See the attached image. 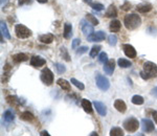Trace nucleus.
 Segmentation results:
<instances>
[{
  "label": "nucleus",
  "instance_id": "nucleus-1",
  "mask_svg": "<svg viewBox=\"0 0 157 136\" xmlns=\"http://www.w3.org/2000/svg\"><path fill=\"white\" fill-rule=\"evenodd\" d=\"M124 24H125L126 28L129 29V31H134V29H136L137 27L140 26L141 19L136 14H129L125 16Z\"/></svg>",
  "mask_w": 157,
  "mask_h": 136
},
{
  "label": "nucleus",
  "instance_id": "nucleus-2",
  "mask_svg": "<svg viewBox=\"0 0 157 136\" xmlns=\"http://www.w3.org/2000/svg\"><path fill=\"white\" fill-rule=\"evenodd\" d=\"M15 35L19 39H26L32 36V31L23 24H17L15 26Z\"/></svg>",
  "mask_w": 157,
  "mask_h": 136
},
{
  "label": "nucleus",
  "instance_id": "nucleus-3",
  "mask_svg": "<svg viewBox=\"0 0 157 136\" xmlns=\"http://www.w3.org/2000/svg\"><path fill=\"white\" fill-rule=\"evenodd\" d=\"M40 79H41V81L46 86H50L54 83V74H52V71L49 68L46 67L44 69H42Z\"/></svg>",
  "mask_w": 157,
  "mask_h": 136
},
{
  "label": "nucleus",
  "instance_id": "nucleus-4",
  "mask_svg": "<svg viewBox=\"0 0 157 136\" xmlns=\"http://www.w3.org/2000/svg\"><path fill=\"white\" fill-rule=\"evenodd\" d=\"M145 74L148 75L149 79L157 77V65L153 62H145L144 63V70Z\"/></svg>",
  "mask_w": 157,
  "mask_h": 136
},
{
  "label": "nucleus",
  "instance_id": "nucleus-5",
  "mask_svg": "<svg viewBox=\"0 0 157 136\" xmlns=\"http://www.w3.org/2000/svg\"><path fill=\"white\" fill-rule=\"evenodd\" d=\"M124 128H125L128 132H136L139 128V123L136 118L129 117L124 122Z\"/></svg>",
  "mask_w": 157,
  "mask_h": 136
},
{
  "label": "nucleus",
  "instance_id": "nucleus-6",
  "mask_svg": "<svg viewBox=\"0 0 157 136\" xmlns=\"http://www.w3.org/2000/svg\"><path fill=\"white\" fill-rule=\"evenodd\" d=\"M95 82H97V86L100 88L102 91H107L110 87V83H109V80L104 75L98 74L97 77H95Z\"/></svg>",
  "mask_w": 157,
  "mask_h": 136
},
{
  "label": "nucleus",
  "instance_id": "nucleus-7",
  "mask_svg": "<svg viewBox=\"0 0 157 136\" xmlns=\"http://www.w3.org/2000/svg\"><path fill=\"white\" fill-rule=\"evenodd\" d=\"M106 38V34L103 31H98L95 32H92L90 36L87 37L88 41L90 42H98V41H103Z\"/></svg>",
  "mask_w": 157,
  "mask_h": 136
},
{
  "label": "nucleus",
  "instance_id": "nucleus-8",
  "mask_svg": "<svg viewBox=\"0 0 157 136\" xmlns=\"http://www.w3.org/2000/svg\"><path fill=\"white\" fill-rule=\"evenodd\" d=\"M45 64H46V60L40 56H34L30 59V65H32L33 67L39 68V67L44 66Z\"/></svg>",
  "mask_w": 157,
  "mask_h": 136
},
{
  "label": "nucleus",
  "instance_id": "nucleus-9",
  "mask_svg": "<svg viewBox=\"0 0 157 136\" xmlns=\"http://www.w3.org/2000/svg\"><path fill=\"white\" fill-rule=\"evenodd\" d=\"M123 49H124V52H125L126 56H127L128 58H130V59H134V58L136 57V55H137L136 49L130 44H124Z\"/></svg>",
  "mask_w": 157,
  "mask_h": 136
},
{
  "label": "nucleus",
  "instance_id": "nucleus-10",
  "mask_svg": "<svg viewBox=\"0 0 157 136\" xmlns=\"http://www.w3.org/2000/svg\"><path fill=\"white\" fill-rule=\"evenodd\" d=\"M115 69V61L114 60H108L107 62L104 64V71L106 74L112 75Z\"/></svg>",
  "mask_w": 157,
  "mask_h": 136
},
{
  "label": "nucleus",
  "instance_id": "nucleus-11",
  "mask_svg": "<svg viewBox=\"0 0 157 136\" xmlns=\"http://www.w3.org/2000/svg\"><path fill=\"white\" fill-rule=\"evenodd\" d=\"M141 127H143L144 132H152L154 131V124L149 118H143L141 119Z\"/></svg>",
  "mask_w": 157,
  "mask_h": 136
},
{
  "label": "nucleus",
  "instance_id": "nucleus-12",
  "mask_svg": "<svg viewBox=\"0 0 157 136\" xmlns=\"http://www.w3.org/2000/svg\"><path fill=\"white\" fill-rule=\"evenodd\" d=\"M81 24H82V31H83V34L85 35L86 37L90 36L93 32V25L91 23H88V22H86L85 20H82L81 21Z\"/></svg>",
  "mask_w": 157,
  "mask_h": 136
},
{
  "label": "nucleus",
  "instance_id": "nucleus-13",
  "mask_svg": "<svg viewBox=\"0 0 157 136\" xmlns=\"http://www.w3.org/2000/svg\"><path fill=\"white\" fill-rule=\"evenodd\" d=\"M93 105H94L95 109H97L98 113L101 115V116H105V115L107 114V108H106L105 104H103L102 102L95 100V102L93 103Z\"/></svg>",
  "mask_w": 157,
  "mask_h": 136
},
{
  "label": "nucleus",
  "instance_id": "nucleus-14",
  "mask_svg": "<svg viewBox=\"0 0 157 136\" xmlns=\"http://www.w3.org/2000/svg\"><path fill=\"white\" fill-rule=\"evenodd\" d=\"M152 9H153L152 4L151 3H147V2L140 3V4H138V6H136V9H137V12L141 13V14H146V13H149Z\"/></svg>",
  "mask_w": 157,
  "mask_h": 136
},
{
  "label": "nucleus",
  "instance_id": "nucleus-15",
  "mask_svg": "<svg viewBox=\"0 0 157 136\" xmlns=\"http://www.w3.org/2000/svg\"><path fill=\"white\" fill-rule=\"evenodd\" d=\"M114 108L117 110L118 112L121 113H125L126 110H127V105L124 100H116L114 102Z\"/></svg>",
  "mask_w": 157,
  "mask_h": 136
},
{
  "label": "nucleus",
  "instance_id": "nucleus-16",
  "mask_svg": "<svg viewBox=\"0 0 157 136\" xmlns=\"http://www.w3.org/2000/svg\"><path fill=\"white\" fill-rule=\"evenodd\" d=\"M116 16H117V9H116V7L113 4H111V6H109L107 11L105 12V17H107V18H114Z\"/></svg>",
  "mask_w": 157,
  "mask_h": 136
},
{
  "label": "nucleus",
  "instance_id": "nucleus-17",
  "mask_svg": "<svg viewBox=\"0 0 157 136\" xmlns=\"http://www.w3.org/2000/svg\"><path fill=\"white\" fill-rule=\"evenodd\" d=\"M81 105H82V108L84 109V111L86 113H89V114L92 113V111H93V110H92V104H91L88 100L83 99L82 102H81Z\"/></svg>",
  "mask_w": 157,
  "mask_h": 136
},
{
  "label": "nucleus",
  "instance_id": "nucleus-18",
  "mask_svg": "<svg viewBox=\"0 0 157 136\" xmlns=\"http://www.w3.org/2000/svg\"><path fill=\"white\" fill-rule=\"evenodd\" d=\"M57 84L62 88L65 91H71V86H70V83L67 82L66 80L64 79H59L57 81Z\"/></svg>",
  "mask_w": 157,
  "mask_h": 136
},
{
  "label": "nucleus",
  "instance_id": "nucleus-19",
  "mask_svg": "<svg viewBox=\"0 0 157 136\" xmlns=\"http://www.w3.org/2000/svg\"><path fill=\"white\" fill-rule=\"evenodd\" d=\"M121 27V24L118 20H112V21L110 22V25H109V29L112 32H120Z\"/></svg>",
  "mask_w": 157,
  "mask_h": 136
},
{
  "label": "nucleus",
  "instance_id": "nucleus-20",
  "mask_svg": "<svg viewBox=\"0 0 157 136\" xmlns=\"http://www.w3.org/2000/svg\"><path fill=\"white\" fill-rule=\"evenodd\" d=\"M29 60V57H27V55L25 54H22V52H20V54H16L13 56V61L15 63H21V62H25Z\"/></svg>",
  "mask_w": 157,
  "mask_h": 136
},
{
  "label": "nucleus",
  "instance_id": "nucleus-21",
  "mask_svg": "<svg viewBox=\"0 0 157 136\" xmlns=\"http://www.w3.org/2000/svg\"><path fill=\"white\" fill-rule=\"evenodd\" d=\"M0 29H1V35L3 36L4 38H6V39H11V35H10V32L9 29H7V26L6 24V22L3 21V20H1V22H0Z\"/></svg>",
  "mask_w": 157,
  "mask_h": 136
},
{
  "label": "nucleus",
  "instance_id": "nucleus-22",
  "mask_svg": "<svg viewBox=\"0 0 157 136\" xmlns=\"http://www.w3.org/2000/svg\"><path fill=\"white\" fill-rule=\"evenodd\" d=\"M54 35L52 34H45V35H41L40 36V41L44 44H50L52 41H54Z\"/></svg>",
  "mask_w": 157,
  "mask_h": 136
},
{
  "label": "nucleus",
  "instance_id": "nucleus-23",
  "mask_svg": "<svg viewBox=\"0 0 157 136\" xmlns=\"http://www.w3.org/2000/svg\"><path fill=\"white\" fill-rule=\"evenodd\" d=\"M64 38L65 39H70L72 36V25L70 23H65L64 24Z\"/></svg>",
  "mask_w": 157,
  "mask_h": 136
},
{
  "label": "nucleus",
  "instance_id": "nucleus-24",
  "mask_svg": "<svg viewBox=\"0 0 157 136\" xmlns=\"http://www.w3.org/2000/svg\"><path fill=\"white\" fill-rule=\"evenodd\" d=\"M20 118L25 120V122H33V120L35 119V116L33 115V113H30L29 111H24L23 113H21Z\"/></svg>",
  "mask_w": 157,
  "mask_h": 136
},
{
  "label": "nucleus",
  "instance_id": "nucleus-25",
  "mask_svg": "<svg viewBox=\"0 0 157 136\" xmlns=\"http://www.w3.org/2000/svg\"><path fill=\"white\" fill-rule=\"evenodd\" d=\"M3 118H4V120H6V122H7V123L13 122V120H14V118H15L14 112H13L11 109L6 110V111L3 113Z\"/></svg>",
  "mask_w": 157,
  "mask_h": 136
},
{
  "label": "nucleus",
  "instance_id": "nucleus-26",
  "mask_svg": "<svg viewBox=\"0 0 157 136\" xmlns=\"http://www.w3.org/2000/svg\"><path fill=\"white\" fill-rule=\"evenodd\" d=\"M117 64L121 68H129V67L132 66V64H131V62L129 61V60L121 59V58L117 60Z\"/></svg>",
  "mask_w": 157,
  "mask_h": 136
},
{
  "label": "nucleus",
  "instance_id": "nucleus-27",
  "mask_svg": "<svg viewBox=\"0 0 157 136\" xmlns=\"http://www.w3.org/2000/svg\"><path fill=\"white\" fill-rule=\"evenodd\" d=\"M110 136H123L124 135V131L121 130V128L120 127H113L110 130Z\"/></svg>",
  "mask_w": 157,
  "mask_h": 136
},
{
  "label": "nucleus",
  "instance_id": "nucleus-28",
  "mask_svg": "<svg viewBox=\"0 0 157 136\" xmlns=\"http://www.w3.org/2000/svg\"><path fill=\"white\" fill-rule=\"evenodd\" d=\"M6 102L11 106H18L20 104V100L18 97L13 96V95H10V96L6 97Z\"/></svg>",
  "mask_w": 157,
  "mask_h": 136
},
{
  "label": "nucleus",
  "instance_id": "nucleus-29",
  "mask_svg": "<svg viewBox=\"0 0 157 136\" xmlns=\"http://www.w3.org/2000/svg\"><path fill=\"white\" fill-rule=\"evenodd\" d=\"M131 102H132L134 105H143L145 100H144V97L140 96V95H133L132 99H131Z\"/></svg>",
  "mask_w": 157,
  "mask_h": 136
},
{
  "label": "nucleus",
  "instance_id": "nucleus-30",
  "mask_svg": "<svg viewBox=\"0 0 157 136\" xmlns=\"http://www.w3.org/2000/svg\"><path fill=\"white\" fill-rule=\"evenodd\" d=\"M70 83H71L72 85H75V87L78 88V89L80 90H84L85 89V86L83 83H81L80 81H78L77 79H75V77H71V80H70Z\"/></svg>",
  "mask_w": 157,
  "mask_h": 136
},
{
  "label": "nucleus",
  "instance_id": "nucleus-31",
  "mask_svg": "<svg viewBox=\"0 0 157 136\" xmlns=\"http://www.w3.org/2000/svg\"><path fill=\"white\" fill-rule=\"evenodd\" d=\"M101 49H102V46H101V45H94V46H93L90 50V57L95 58L97 57V55L101 51Z\"/></svg>",
  "mask_w": 157,
  "mask_h": 136
},
{
  "label": "nucleus",
  "instance_id": "nucleus-32",
  "mask_svg": "<svg viewBox=\"0 0 157 136\" xmlns=\"http://www.w3.org/2000/svg\"><path fill=\"white\" fill-rule=\"evenodd\" d=\"M86 20H88V22L92 24L93 26H95V25L98 24V20L91 14H86Z\"/></svg>",
  "mask_w": 157,
  "mask_h": 136
},
{
  "label": "nucleus",
  "instance_id": "nucleus-33",
  "mask_svg": "<svg viewBox=\"0 0 157 136\" xmlns=\"http://www.w3.org/2000/svg\"><path fill=\"white\" fill-rule=\"evenodd\" d=\"M89 6L92 7L94 11H98V12H101V11H103L104 9V6L102 3H95V2H91V1H89V2H87Z\"/></svg>",
  "mask_w": 157,
  "mask_h": 136
},
{
  "label": "nucleus",
  "instance_id": "nucleus-34",
  "mask_svg": "<svg viewBox=\"0 0 157 136\" xmlns=\"http://www.w3.org/2000/svg\"><path fill=\"white\" fill-rule=\"evenodd\" d=\"M60 52H61V56L63 57V59H64L65 61L70 62V57H69V55H68V52H67V49L65 48L64 46H62L60 48Z\"/></svg>",
  "mask_w": 157,
  "mask_h": 136
},
{
  "label": "nucleus",
  "instance_id": "nucleus-35",
  "mask_svg": "<svg viewBox=\"0 0 157 136\" xmlns=\"http://www.w3.org/2000/svg\"><path fill=\"white\" fill-rule=\"evenodd\" d=\"M108 43L109 45H111V46H115L116 43H117V37L113 34L110 35V36L108 37Z\"/></svg>",
  "mask_w": 157,
  "mask_h": 136
},
{
  "label": "nucleus",
  "instance_id": "nucleus-36",
  "mask_svg": "<svg viewBox=\"0 0 157 136\" xmlns=\"http://www.w3.org/2000/svg\"><path fill=\"white\" fill-rule=\"evenodd\" d=\"M55 66H56V68H57L58 74H64V72L66 71V68H65V66L63 64H60V63H56Z\"/></svg>",
  "mask_w": 157,
  "mask_h": 136
},
{
  "label": "nucleus",
  "instance_id": "nucleus-37",
  "mask_svg": "<svg viewBox=\"0 0 157 136\" xmlns=\"http://www.w3.org/2000/svg\"><path fill=\"white\" fill-rule=\"evenodd\" d=\"M107 61H108V55L106 52H101L100 56H98V62L102 63V64H105Z\"/></svg>",
  "mask_w": 157,
  "mask_h": 136
},
{
  "label": "nucleus",
  "instance_id": "nucleus-38",
  "mask_svg": "<svg viewBox=\"0 0 157 136\" xmlns=\"http://www.w3.org/2000/svg\"><path fill=\"white\" fill-rule=\"evenodd\" d=\"M88 51V47L87 46H82V47H78L77 50V55H83L85 52Z\"/></svg>",
  "mask_w": 157,
  "mask_h": 136
},
{
  "label": "nucleus",
  "instance_id": "nucleus-39",
  "mask_svg": "<svg viewBox=\"0 0 157 136\" xmlns=\"http://www.w3.org/2000/svg\"><path fill=\"white\" fill-rule=\"evenodd\" d=\"M80 43H81V40L80 39H75L72 41V44H71V47H72V49H77V47L80 45Z\"/></svg>",
  "mask_w": 157,
  "mask_h": 136
},
{
  "label": "nucleus",
  "instance_id": "nucleus-40",
  "mask_svg": "<svg viewBox=\"0 0 157 136\" xmlns=\"http://www.w3.org/2000/svg\"><path fill=\"white\" fill-rule=\"evenodd\" d=\"M130 9H131V4H130V2H128V1H125L124 6H121V9H123V11H129Z\"/></svg>",
  "mask_w": 157,
  "mask_h": 136
},
{
  "label": "nucleus",
  "instance_id": "nucleus-41",
  "mask_svg": "<svg viewBox=\"0 0 157 136\" xmlns=\"http://www.w3.org/2000/svg\"><path fill=\"white\" fill-rule=\"evenodd\" d=\"M32 3V0H19L18 4L19 6H24V4H29Z\"/></svg>",
  "mask_w": 157,
  "mask_h": 136
},
{
  "label": "nucleus",
  "instance_id": "nucleus-42",
  "mask_svg": "<svg viewBox=\"0 0 157 136\" xmlns=\"http://www.w3.org/2000/svg\"><path fill=\"white\" fill-rule=\"evenodd\" d=\"M140 77H143L144 80H149V77H148V75H147L144 71H141V72H140Z\"/></svg>",
  "mask_w": 157,
  "mask_h": 136
},
{
  "label": "nucleus",
  "instance_id": "nucleus-43",
  "mask_svg": "<svg viewBox=\"0 0 157 136\" xmlns=\"http://www.w3.org/2000/svg\"><path fill=\"white\" fill-rule=\"evenodd\" d=\"M40 135H41V136H44V135H46V136H49V133L47 132V131H42V132L40 133Z\"/></svg>",
  "mask_w": 157,
  "mask_h": 136
},
{
  "label": "nucleus",
  "instance_id": "nucleus-44",
  "mask_svg": "<svg viewBox=\"0 0 157 136\" xmlns=\"http://www.w3.org/2000/svg\"><path fill=\"white\" fill-rule=\"evenodd\" d=\"M153 118H154V122L157 124V112H153Z\"/></svg>",
  "mask_w": 157,
  "mask_h": 136
},
{
  "label": "nucleus",
  "instance_id": "nucleus-45",
  "mask_svg": "<svg viewBox=\"0 0 157 136\" xmlns=\"http://www.w3.org/2000/svg\"><path fill=\"white\" fill-rule=\"evenodd\" d=\"M152 94L155 95V96H157V87H155L153 90H152Z\"/></svg>",
  "mask_w": 157,
  "mask_h": 136
},
{
  "label": "nucleus",
  "instance_id": "nucleus-46",
  "mask_svg": "<svg viewBox=\"0 0 157 136\" xmlns=\"http://www.w3.org/2000/svg\"><path fill=\"white\" fill-rule=\"evenodd\" d=\"M38 2H40V3H46L48 0H37Z\"/></svg>",
  "mask_w": 157,
  "mask_h": 136
},
{
  "label": "nucleus",
  "instance_id": "nucleus-47",
  "mask_svg": "<svg viewBox=\"0 0 157 136\" xmlns=\"http://www.w3.org/2000/svg\"><path fill=\"white\" fill-rule=\"evenodd\" d=\"M90 135H91V136H94V135H98V133H95V132H92V133H91Z\"/></svg>",
  "mask_w": 157,
  "mask_h": 136
}]
</instances>
